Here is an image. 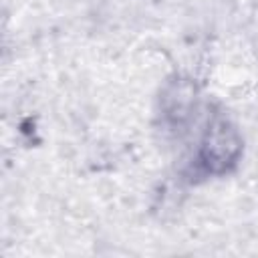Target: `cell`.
Instances as JSON below:
<instances>
[{
  "label": "cell",
  "mask_w": 258,
  "mask_h": 258,
  "mask_svg": "<svg viewBox=\"0 0 258 258\" xmlns=\"http://www.w3.org/2000/svg\"><path fill=\"white\" fill-rule=\"evenodd\" d=\"M191 147L177 165L175 179L181 187H200L236 175L246 157V137L234 113L218 99H210Z\"/></svg>",
  "instance_id": "obj_1"
},
{
  "label": "cell",
  "mask_w": 258,
  "mask_h": 258,
  "mask_svg": "<svg viewBox=\"0 0 258 258\" xmlns=\"http://www.w3.org/2000/svg\"><path fill=\"white\" fill-rule=\"evenodd\" d=\"M208 101L204 81L191 71L175 69L153 95L151 125L165 141H185L200 125Z\"/></svg>",
  "instance_id": "obj_2"
}]
</instances>
